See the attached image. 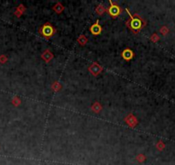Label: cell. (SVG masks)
Segmentation results:
<instances>
[{"label": "cell", "mask_w": 175, "mask_h": 165, "mask_svg": "<svg viewBox=\"0 0 175 165\" xmlns=\"http://www.w3.org/2000/svg\"><path fill=\"white\" fill-rule=\"evenodd\" d=\"M125 11L130 16V19L126 22V26L134 34L139 33V31L146 25V22L139 15H137V14L132 15L128 9H125Z\"/></svg>", "instance_id": "cell-1"}, {"label": "cell", "mask_w": 175, "mask_h": 165, "mask_svg": "<svg viewBox=\"0 0 175 165\" xmlns=\"http://www.w3.org/2000/svg\"><path fill=\"white\" fill-rule=\"evenodd\" d=\"M39 32H40L41 36L45 37L46 39H49L50 37H52V35L55 34L56 29L51 25L50 22H47V23H45L43 26H41L40 28Z\"/></svg>", "instance_id": "cell-2"}, {"label": "cell", "mask_w": 175, "mask_h": 165, "mask_svg": "<svg viewBox=\"0 0 175 165\" xmlns=\"http://www.w3.org/2000/svg\"><path fill=\"white\" fill-rule=\"evenodd\" d=\"M109 3H110V6L108 7L107 11L109 13V15H111L112 18L118 17L122 13V9L119 7V5H118L116 3H113L112 0H109Z\"/></svg>", "instance_id": "cell-3"}, {"label": "cell", "mask_w": 175, "mask_h": 165, "mask_svg": "<svg viewBox=\"0 0 175 165\" xmlns=\"http://www.w3.org/2000/svg\"><path fill=\"white\" fill-rule=\"evenodd\" d=\"M102 67L98 64V63H93L89 67V71L90 72V73L92 74V75L94 76H97L99 75L101 72H102Z\"/></svg>", "instance_id": "cell-4"}, {"label": "cell", "mask_w": 175, "mask_h": 165, "mask_svg": "<svg viewBox=\"0 0 175 165\" xmlns=\"http://www.w3.org/2000/svg\"><path fill=\"white\" fill-rule=\"evenodd\" d=\"M125 123L127 124L128 126H130V127H135L137 125V120L132 114H130L128 116H126L125 118Z\"/></svg>", "instance_id": "cell-5"}, {"label": "cell", "mask_w": 175, "mask_h": 165, "mask_svg": "<svg viewBox=\"0 0 175 165\" xmlns=\"http://www.w3.org/2000/svg\"><path fill=\"white\" fill-rule=\"evenodd\" d=\"M90 32L94 34V35H99L101 32H102V28L101 26L99 24V20H97L96 23H94L91 27H90Z\"/></svg>", "instance_id": "cell-6"}, {"label": "cell", "mask_w": 175, "mask_h": 165, "mask_svg": "<svg viewBox=\"0 0 175 165\" xmlns=\"http://www.w3.org/2000/svg\"><path fill=\"white\" fill-rule=\"evenodd\" d=\"M121 56H122V58H123L125 60L129 61V60L133 59V57H134V53H133L132 50H130V48H125V49L122 52Z\"/></svg>", "instance_id": "cell-7"}, {"label": "cell", "mask_w": 175, "mask_h": 165, "mask_svg": "<svg viewBox=\"0 0 175 165\" xmlns=\"http://www.w3.org/2000/svg\"><path fill=\"white\" fill-rule=\"evenodd\" d=\"M41 58L45 60L47 63H48L49 61H51V60H52V58H53V54H52L49 50H46V51L42 53Z\"/></svg>", "instance_id": "cell-8"}, {"label": "cell", "mask_w": 175, "mask_h": 165, "mask_svg": "<svg viewBox=\"0 0 175 165\" xmlns=\"http://www.w3.org/2000/svg\"><path fill=\"white\" fill-rule=\"evenodd\" d=\"M53 11L57 13V14H60V13H62L63 12V11H64V5L61 4V3H59V2H58L54 6H53Z\"/></svg>", "instance_id": "cell-9"}, {"label": "cell", "mask_w": 175, "mask_h": 165, "mask_svg": "<svg viewBox=\"0 0 175 165\" xmlns=\"http://www.w3.org/2000/svg\"><path fill=\"white\" fill-rule=\"evenodd\" d=\"M91 109H92L93 112H95L96 114H99L102 110V106L100 104V103L96 102L95 103H93V105L91 106Z\"/></svg>", "instance_id": "cell-10"}, {"label": "cell", "mask_w": 175, "mask_h": 165, "mask_svg": "<svg viewBox=\"0 0 175 165\" xmlns=\"http://www.w3.org/2000/svg\"><path fill=\"white\" fill-rule=\"evenodd\" d=\"M26 11V8L22 5V4H20L17 9H16V11L15 12V15L17 16V17H20L21 15H22V13Z\"/></svg>", "instance_id": "cell-11"}, {"label": "cell", "mask_w": 175, "mask_h": 165, "mask_svg": "<svg viewBox=\"0 0 175 165\" xmlns=\"http://www.w3.org/2000/svg\"><path fill=\"white\" fill-rule=\"evenodd\" d=\"M96 11L98 15H101L105 13V11H107V10H106V8L104 7V5L100 4H99V5H98V7L96 8Z\"/></svg>", "instance_id": "cell-12"}, {"label": "cell", "mask_w": 175, "mask_h": 165, "mask_svg": "<svg viewBox=\"0 0 175 165\" xmlns=\"http://www.w3.org/2000/svg\"><path fill=\"white\" fill-rule=\"evenodd\" d=\"M77 41H78V43H79L81 46H85L86 45V43L88 42V39L86 38L85 35L82 34L79 38L77 39Z\"/></svg>", "instance_id": "cell-13"}, {"label": "cell", "mask_w": 175, "mask_h": 165, "mask_svg": "<svg viewBox=\"0 0 175 165\" xmlns=\"http://www.w3.org/2000/svg\"><path fill=\"white\" fill-rule=\"evenodd\" d=\"M52 89L54 91H59V90L61 89V85L60 84H59L58 82H55L52 85Z\"/></svg>", "instance_id": "cell-14"}, {"label": "cell", "mask_w": 175, "mask_h": 165, "mask_svg": "<svg viewBox=\"0 0 175 165\" xmlns=\"http://www.w3.org/2000/svg\"><path fill=\"white\" fill-rule=\"evenodd\" d=\"M137 160L139 163H143V162L146 160V157H145V156L143 155V154H139V155L137 157Z\"/></svg>", "instance_id": "cell-15"}, {"label": "cell", "mask_w": 175, "mask_h": 165, "mask_svg": "<svg viewBox=\"0 0 175 165\" xmlns=\"http://www.w3.org/2000/svg\"><path fill=\"white\" fill-rule=\"evenodd\" d=\"M12 103L15 106H19L20 103H21V100L17 97V96H15L13 99H12Z\"/></svg>", "instance_id": "cell-16"}, {"label": "cell", "mask_w": 175, "mask_h": 165, "mask_svg": "<svg viewBox=\"0 0 175 165\" xmlns=\"http://www.w3.org/2000/svg\"><path fill=\"white\" fill-rule=\"evenodd\" d=\"M150 39H151V41H152L153 42H156V41L159 40V37H158V36H157L155 34H154L151 36V38H150Z\"/></svg>", "instance_id": "cell-17"}, {"label": "cell", "mask_w": 175, "mask_h": 165, "mask_svg": "<svg viewBox=\"0 0 175 165\" xmlns=\"http://www.w3.org/2000/svg\"><path fill=\"white\" fill-rule=\"evenodd\" d=\"M6 61H7V57H6V56H4V55H1V56H0V63L3 64V63H5Z\"/></svg>", "instance_id": "cell-18"}]
</instances>
